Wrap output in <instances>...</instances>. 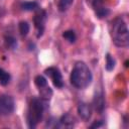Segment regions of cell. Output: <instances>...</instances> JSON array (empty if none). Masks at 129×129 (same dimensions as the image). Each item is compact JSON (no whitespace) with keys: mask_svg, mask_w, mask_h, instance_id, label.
I'll list each match as a JSON object with an SVG mask.
<instances>
[{"mask_svg":"<svg viewBox=\"0 0 129 129\" xmlns=\"http://www.w3.org/2000/svg\"><path fill=\"white\" fill-rule=\"evenodd\" d=\"M62 37L66 38V39H67L69 42H71V43L75 42V41H76V38H77L76 33H75L74 30H67V31H64V32L62 33Z\"/></svg>","mask_w":129,"mask_h":129,"instance_id":"15","label":"cell"},{"mask_svg":"<svg viewBox=\"0 0 129 129\" xmlns=\"http://www.w3.org/2000/svg\"><path fill=\"white\" fill-rule=\"evenodd\" d=\"M5 42H6V45L10 48H15L17 46V41L12 36H6L5 37Z\"/></svg>","mask_w":129,"mask_h":129,"instance_id":"18","label":"cell"},{"mask_svg":"<svg viewBox=\"0 0 129 129\" xmlns=\"http://www.w3.org/2000/svg\"><path fill=\"white\" fill-rule=\"evenodd\" d=\"M59 123L64 127H73L75 124V118L70 114H66L60 118Z\"/></svg>","mask_w":129,"mask_h":129,"instance_id":"10","label":"cell"},{"mask_svg":"<svg viewBox=\"0 0 129 129\" xmlns=\"http://www.w3.org/2000/svg\"><path fill=\"white\" fill-rule=\"evenodd\" d=\"M44 111L43 100L37 97H33L29 103L27 111V124L30 128L36 127V125L41 121Z\"/></svg>","mask_w":129,"mask_h":129,"instance_id":"3","label":"cell"},{"mask_svg":"<svg viewBox=\"0 0 129 129\" xmlns=\"http://www.w3.org/2000/svg\"><path fill=\"white\" fill-rule=\"evenodd\" d=\"M94 106H95V109L100 113L104 110L105 102H104V97H103L102 93H98L95 96V98H94Z\"/></svg>","mask_w":129,"mask_h":129,"instance_id":"9","label":"cell"},{"mask_svg":"<svg viewBox=\"0 0 129 129\" xmlns=\"http://www.w3.org/2000/svg\"><path fill=\"white\" fill-rule=\"evenodd\" d=\"M93 9L95 10V13L96 15L99 17V18H103V17H106L108 14H109V10L108 8L104 7L103 5V0H89Z\"/></svg>","mask_w":129,"mask_h":129,"instance_id":"7","label":"cell"},{"mask_svg":"<svg viewBox=\"0 0 129 129\" xmlns=\"http://www.w3.org/2000/svg\"><path fill=\"white\" fill-rule=\"evenodd\" d=\"M10 79H11L10 78V75L6 71H4L3 69L0 68V84L2 86H6V85L9 84Z\"/></svg>","mask_w":129,"mask_h":129,"instance_id":"12","label":"cell"},{"mask_svg":"<svg viewBox=\"0 0 129 129\" xmlns=\"http://www.w3.org/2000/svg\"><path fill=\"white\" fill-rule=\"evenodd\" d=\"M110 34L114 44L118 47H127L129 44V32L126 22L122 17H116L110 25Z\"/></svg>","mask_w":129,"mask_h":129,"instance_id":"2","label":"cell"},{"mask_svg":"<svg viewBox=\"0 0 129 129\" xmlns=\"http://www.w3.org/2000/svg\"><path fill=\"white\" fill-rule=\"evenodd\" d=\"M34 82H35V85L37 86V88L40 90L42 88H45L47 86V81L46 79L43 77V76H36L35 79H34Z\"/></svg>","mask_w":129,"mask_h":129,"instance_id":"14","label":"cell"},{"mask_svg":"<svg viewBox=\"0 0 129 129\" xmlns=\"http://www.w3.org/2000/svg\"><path fill=\"white\" fill-rule=\"evenodd\" d=\"M102 124H103V123H101V122H100V123H98V122H95L93 125H91V128H95V127H99V126H102Z\"/></svg>","mask_w":129,"mask_h":129,"instance_id":"19","label":"cell"},{"mask_svg":"<svg viewBox=\"0 0 129 129\" xmlns=\"http://www.w3.org/2000/svg\"><path fill=\"white\" fill-rule=\"evenodd\" d=\"M78 113L84 121L90 120V118L92 116V107H91V105H89L87 103H84V102L80 103L79 106H78Z\"/></svg>","mask_w":129,"mask_h":129,"instance_id":"8","label":"cell"},{"mask_svg":"<svg viewBox=\"0 0 129 129\" xmlns=\"http://www.w3.org/2000/svg\"><path fill=\"white\" fill-rule=\"evenodd\" d=\"M74 0H59L58 3V8L60 11H66L72 4H73Z\"/></svg>","mask_w":129,"mask_h":129,"instance_id":"17","label":"cell"},{"mask_svg":"<svg viewBox=\"0 0 129 129\" xmlns=\"http://www.w3.org/2000/svg\"><path fill=\"white\" fill-rule=\"evenodd\" d=\"M21 8L25 11H32L38 8V4L34 1H30V2H24L21 4Z\"/></svg>","mask_w":129,"mask_h":129,"instance_id":"13","label":"cell"},{"mask_svg":"<svg viewBox=\"0 0 129 129\" xmlns=\"http://www.w3.org/2000/svg\"><path fill=\"white\" fill-rule=\"evenodd\" d=\"M46 19V13L43 10H38L34 16V25L37 29V37L41 36L44 30V23Z\"/></svg>","mask_w":129,"mask_h":129,"instance_id":"6","label":"cell"},{"mask_svg":"<svg viewBox=\"0 0 129 129\" xmlns=\"http://www.w3.org/2000/svg\"><path fill=\"white\" fill-rule=\"evenodd\" d=\"M45 75L48 76L50 78V80L52 81L53 85L58 88V89H61L63 87V81H62V77H61V74H60V71L55 68V67H50L48 69H46L44 71Z\"/></svg>","mask_w":129,"mask_h":129,"instance_id":"5","label":"cell"},{"mask_svg":"<svg viewBox=\"0 0 129 129\" xmlns=\"http://www.w3.org/2000/svg\"><path fill=\"white\" fill-rule=\"evenodd\" d=\"M19 32L22 36L27 35V33L29 32V24L26 21H21L19 23Z\"/></svg>","mask_w":129,"mask_h":129,"instance_id":"16","label":"cell"},{"mask_svg":"<svg viewBox=\"0 0 129 129\" xmlns=\"http://www.w3.org/2000/svg\"><path fill=\"white\" fill-rule=\"evenodd\" d=\"M15 108L14 100L10 96H2L0 97V115L1 116H8L13 113Z\"/></svg>","mask_w":129,"mask_h":129,"instance_id":"4","label":"cell"},{"mask_svg":"<svg viewBox=\"0 0 129 129\" xmlns=\"http://www.w3.org/2000/svg\"><path fill=\"white\" fill-rule=\"evenodd\" d=\"M115 63H116V61H115L114 57H113L110 53H107V54H106V64H105L106 70H107L108 72L113 71L114 68H115Z\"/></svg>","mask_w":129,"mask_h":129,"instance_id":"11","label":"cell"},{"mask_svg":"<svg viewBox=\"0 0 129 129\" xmlns=\"http://www.w3.org/2000/svg\"><path fill=\"white\" fill-rule=\"evenodd\" d=\"M93 75L84 61H77L71 73V83L77 89H85L91 85Z\"/></svg>","mask_w":129,"mask_h":129,"instance_id":"1","label":"cell"}]
</instances>
